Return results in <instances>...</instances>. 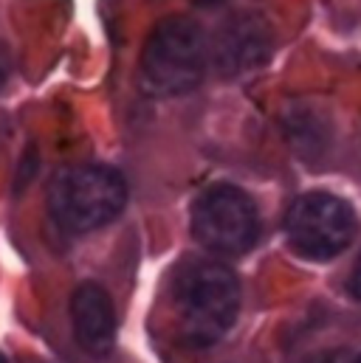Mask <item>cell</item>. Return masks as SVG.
I'll use <instances>...</instances> for the list:
<instances>
[{"label": "cell", "mask_w": 361, "mask_h": 363, "mask_svg": "<svg viewBox=\"0 0 361 363\" xmlns=\"http://www.w3.org/2000/svg\"><path fill=\"white\" fill-rule=\"evenodd\" d=\"M192 3H198V6H215V3H223V0H192Z\"/></svg>", "instance_id": "11"}, {"label": "cell", "mask_w": 361, "mask_h": 363, "mask_svg": "<svg viewBox=\"0 0 361 363\" xmlns=\"http://www.w3.org/2000/svg\"><path fill=\"white\" fill-rule=\"evenodd\" d=\"M285 234L299 257L325 262L339 257L350 245L356 234V214L342 197L328 191H311L288 208Z\"/></svg>", "instance_id": "5"}, {"label": "cell", "mask_w": 361, "mask_h": 363, "mask_svg": "<svg viewBox=\"0 0 361 363\" xmlns=\"http://www.w3.org/2000/svg\"><path fill=\"white\" fill-rule=\"evenodd\" d=\"M356 363H361V355H359V358H356Z\"/></svg>", "instance_id": "13"}, {"label": "cell", "mask_w": 361, "mask_h": 363, "mask_svg": "<svg viewBox=\"0 0 361 363\" xmlns=\"http://www.w3.org/2000/svg\"><path fill=\"white\" fill-rule=\"evenodd\" d=\"M0 363H6V358H3V355H0Z\"/></svg>", "instance_id": "12"}, {"label": "cell", "mask_w": 361, "mask_h": 363, "mask_svg": "<svg viewBox=\"0 0 361 363\" xmlns=\"http://www.w3.org/2000/svg\"><path fill=\"white\" fill-rule=\"evenodd\" d=\"M350 293H353L356 298H361V259H359V265H356V271H353V279H350Z\"/></svg>", "instance_id": "10"}, {"label": "cell", "mask_w": 361, "mask_h": 363, "mask_svg": "<svg viewBox=\"0 0 361 363\" xmlns=\"http://www.w3.org/2000/svg\"><path fill=\"white\" fill-rule=\"evenodd\" d=\"M180 335L189 347L217 344L235 324L240 310L237 276L217 262H192L176 281Z\"/></svg>", "instance_id": "1"}, {"label": "cell", "mask_w": 361, "mask_h": 363, "mask_svg": "<svg viewBox=\"0 0 361 363\" xmlns=\"http://www.w3.org/2000/svg\"><path fill=\"white\" fill-rule=\"evenodd\" d=\"M192 234L215 254H246L260 237V214L254 200L229 183L209 186L192 206Z\"/></svg>", "instance_id": "4"}, {"label": "cell", "mask_w": 361, "mask_h": 363, "mask_svg": "<svg viewBox=\"0 0 361 363\" xmlns=\"http://www.w3.org/2000/svg\"><path fill=\"white\" fill-rule=\"evenodd\" d=\"M302 363H356V355H350L347 350H330V352H316Z\"/></svg>", "instance_id": "8"}, {"label": "cell", "mask_w": 361, "mask_h": 363, "mask_svg": "<svg viewBox=\"0 0 361 363\" xmlns=\"http://www.w3.org/2000/svg\"><path fill=\"white\" fill-rule=\"evenodd\" d=\"M271 54V34L269 26L260 17H237L229 26H223L215 57L217 68L229 77L254 71L263 65Z\"/></svg>", "instance_id": "6"}, {"label": "cell", "mask_w": 361, "mask_h": 363, "mask_svg": "<svg viewBox=\"0 0 361 363\" xmlns=\"http://www.w3.org/2000/svg\"><path fill=\"white\" fill-rule=\"evenodd\" d=\"M206 74V37L192 17L161 20L141 54V79L153 96H183Z\"/></svg>", "instance_id": "2"}, {"label": "cell", "mask_w": 361, "mask_h": 363, "mask_svg": "<svg viewBox=\"0 0 361 363\" xmlns=\"http://www.w3.org/2000/svg\"><path fill=\"white\" fill-rule=\"evenodd\" d=\"M127 203V183L110 167H71L63 169L51 189L48 206L54 220L74 234L96 231L113 223Z\"/></svg>", "instance_id": "3"}, {"label": "cell", "mask_w": 361, "mask_h": 363, "mask_svg": "<svg viewBox=\"0 0 361 363\" xmlns=\"http://www.w3.org/2000/svg\"><path fill=\"white\" fill-rule=\"evenodd\" d=\"M9 77H11V54H9V48L0 43V88L6 85Z\"/></svg>", "instance_id": "9"}, {"label": "cell", "mask_w": 361, "mask_h": 363, "mask_svg": "<svg viewBox=\"0 0 361 363\" xmlns=\"http://www.w3.org/2000/svg\"><path fill=\"white\" fill-rule=\"evenodd\" d=\"M71 318L80 347L90 355H104L116 338V315L113 301L99 284H80L71 298Z\"/></svg>", "instance_id": "7"}]
</instances>
